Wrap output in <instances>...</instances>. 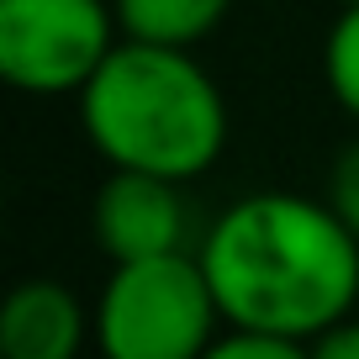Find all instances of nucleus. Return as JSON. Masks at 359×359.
Wrapping results in <instances>:
<instances>
[{
    "mask_svg": "<svg viewBox=\"0 0 359 359\" xmlns=\"http://www.w3.org/2000/svg\"><path fill=\"white\" fill-rule=\"evenodd\" d=\"M338 6H348V0H338Z\"/></svg>",
    "mask_w": 359,
    "mask_h": 359,
    "instance_id": "obj_12",
    "label": "nucleus"
},
{
    "mask_svg": "<svg viewBox=\"0 0 359 359\" xmlns=\"http://www.w3.org/2000/svg\"><path fill=\"white\" fill-rule=\"evenodd\" d=\"M312 354H317V359H359V317L348 312L344 323H333V327L312 344Z\"/></svg>",
    "mask_w": 359,
    "mask_h": 359,
    "instance_id": "obj_11",
    "label": "nucleus"
},
{
    "mask_svg": "<svg viewBox=\"0 0 359 359\" xmlns=\"http://www.w3.org/2000/svg\"><path fill=\"white\" fill-rule=\"evenodd\" d=\"M323 79L333 101L359 122V0H348L323 37Z\"/></svg>",
    "mask_w": 359,
    "mask_h": 359,
    "instance_id": "obj_8",
    "label": "nucleus"
},
{
    "mask_svg": "<svg viewBox=\"0 0 359 359\" xmlns=\"http://www.w3.org/2000/svg\"><path fill=\"white\" fill-rule=\"evenodd\" d=\"M116 32L111 0H0V79L22 95H79Z\"/></svg>",
    "mask_w": 359,
    "mask_h": 359,
    "instance_id": "obj_4",
    "label": "nucleus"
},
{
    "mask_svg": "<svg viewBox=\"0 0 359 359\" xmlns=\"http://www.w3.org/2000/svg\"><path fill=\"white\" fill-rule=\"evenodd\" d=\"M306 344L296 338H280V333H264V327H238V323H222V333L212 338L206 359H296Z\"/></svg>",
    "mask_w": 359,
    "mask_h": 359,
    "instance_id": "obj_9",
    "label": "nucleus"
},
{
    "mask_svg": "<svg viewBox=\"0 0 359 359\" xmlns=\"http://www.w3.org/2000/svg\"><path fill=\"white\" fill-rule=\"evenodd\" d=\"M85 327H95V312L85 317L79 296L58 280H22L0 302L6 359H74L85 344Z\"/></svg>",
    "mask_w": 359,
    "mask_h": 359,
    "instance_id": "obj_6",
    "label": "nucleus"
},
{
    "mask_svg": "<svg viewBox=\"0 0 359 359\" xmlns=\"http://www.w3.org/2000/svg\"><path fill=\"white\" fill-rule=\"evenodd\" d=\"M90 233L111 264L185 248V201L180 180L143 175V169H111L90 201Z\"/></svg>",
    "mask_w": 359,
    "mask_h": 359,
    "instance_id": "obj_5",
    "label": "nucleus"
},
{
    "mask_svg": "<svg viewBox=\"0 0 359 359\" xmlns=\"http://www.w3.org/2000/svg\"><path fill=\"white\" fill-rule=\"evenodd\" d=\"M196 254L222 323L264 327L306 348L359 302V238L327 196L254 191L217 212Z\"/></svg>",
    "mask_w": 359,
    "mask_h": 359,
    "instance_id": "obj_1",
    "label": "nucleus"
},
{
    "mask_svg": "<svg viewBox=\"0 0 359 359\" xmlns=\"http://www.w3.org/2000/svg\"><path fill=\"white\" fill-rule=\"evenodd\" d=\"M327 206H333L359 238V137H348V143L338 148L333 169H327Z\"/></svg>",
    "mask_w": 359,
    "mask_h": 359,
    "instance_id": "obj_10",
    "label": "nucleus"
},
{
    "mask_svg": "<svg viewBox=\"0 0 359 359\" xmlns=\"http://www.w3.org/2000/svg\"><path fill=\"white\" fill-rule=\"evenodd\" d=\"M222 306L201 254L169 248L111 264L95 302V344L106 359H196L212 348Z\"/></svg>",
    "mask_w": 359,
    "mask_h": 359,
    "instance_id": "obj_3",
    "label": "nucleus"
},
{
    "mask_svg": "<svg viewBox=\"0 0 359 359\" xmlns=\"http://www.w3.org/2000/svg\"><path fill=\"white\" fill-rule=\"evenodd\" d=\"M122 37L137 43H169V48H196L222 27L233 0H111Z\"/></svg>",
    "mask_w": 359,
    "mask_h": 359,
    "instance_id": "obj_7",
    "label": "nucleus"
},
{
    "mask_svg": "<svg viewBox=\"0 0 359 359\" xmlns=\"http://www.w3.org/2000/svg\"><path fill=\"white\" fill-rule=\"evenodd\" d=\"M79 127L111 169L185 185L222 158L227 101L191 48L122 37L79 90Z\"/></svg>",
    "mask_w": 359,
    "mask_h": 359,
    "instance_id": "obj_2",
    "label": "nucleus"
}]
</instances>
